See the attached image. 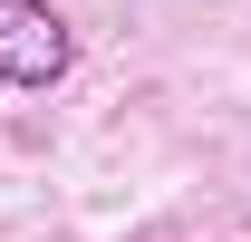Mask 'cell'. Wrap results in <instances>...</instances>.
<instances>
[{
	"mask_svg": "<svg viewBox=\"0 0 251 242\" xmlns=\"http://www.w3.org/2000/svg\"><path fill=\"white\" fill-rule=\"evenodd\" d=\"M77 39L49 0H0V88H58Z\"/></svg>",
	"mask_w": 251,
	"mask_h": 242,
	"instance_id": "cell-1",
	"label": "cell"
}]
</instances>
